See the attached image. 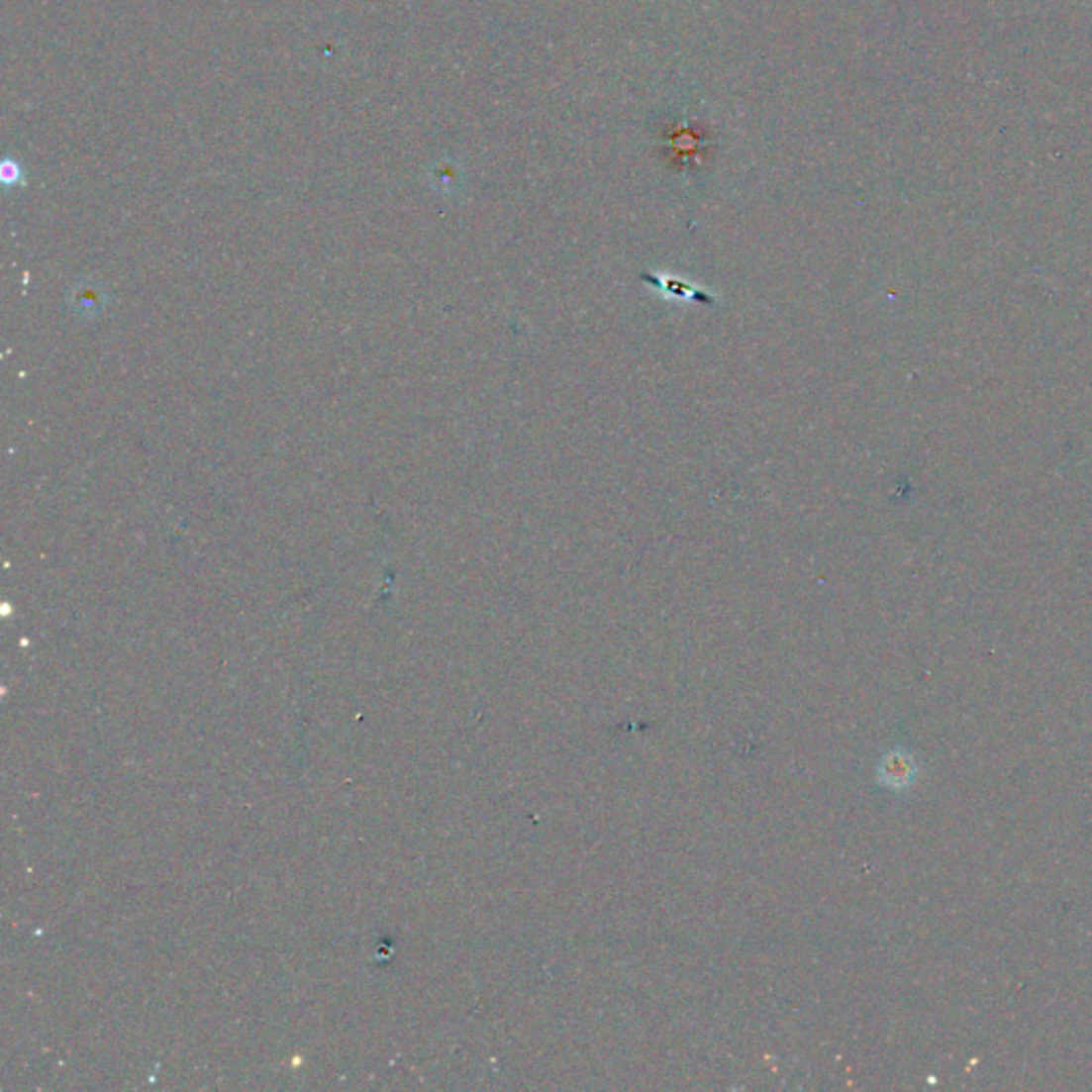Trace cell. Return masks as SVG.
<instances>
[{
  "label": "cell",
  "mask_w": 1092,
  "mask_h": 1092,
  "mask_svg": "<svg viewBox=\"0 0 1092 1092\" xmlns=\"http://www.w3.org/2000/svg\"><path fill=\"white\" fill-rule=\"evenodd\" d=\"M883 770L888 772V781H892L894 775H898V783H907L911 770H914V768H911V764L907 762L903 755H894V757L888 759L886 768H883Z\"/></svg>",
  "instance_id": "1"
}]
</instances>
